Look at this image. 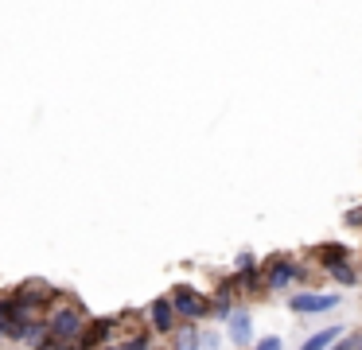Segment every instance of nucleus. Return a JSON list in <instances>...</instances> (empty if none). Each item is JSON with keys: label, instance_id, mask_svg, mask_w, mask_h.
I'll return each mask as SVG.
<instances>
[{"label": "nucleus", "instance_id": "nucleus-15", "mask_svg": "<svg viewBox=\"0 0 362 350\" xmlns=\"http://www.w3.org/2000/svg\"><path fill=\"white\" fill-rule=\"evenodd\" d=\"M199 342H203V350H218V334H214V331H203V334H199Z\"/></svg>", "mask_w": 362, "mask_h": 350}, {"label": "nucleus", "instance_id": "nucleus-1", "mask_svg": "<svg viewBox=\"0 0 362 350\" xmlns=\"http://www.w3.org/2000/svg\"><path fill=\"white\" fill-rule=\"evenodd\" d=\"M82 331H86V319H82L78 308H55V315L47 319V334L63 342H78Z\"/></svg>", "mask_w": 362, "mask_h": 350}, {"label": "nucleus", "instance_id": "nucleus-11", "mask_svg": "<svg viewBox=\"0 0 362 350\" xmlns=\"http://www.w3.org/2000/svg\"><path fill=\"white\" fill-rule=\"evenodd\" d=\"M327 272H331V276H335V280H339V284H346V288H351V284H354V280H358V272H354V269H351V264H346V261H339V264H331V269H327Z\"/></svg>", "mask_w": 362, "mask_h": 350}, {"label": "nucleus", "instance_id": "nucleus-7", "mask_svg": "<svg viewBox=\"0 0 362 350\" xmlns=\"http://www.w3.org/2000/svg\"><path fill=\"white\" fill-rule=\"evenodd\" d=\"M152 327H156L160 334H172V327H175V308H172V296H168V300H156L152 303Z\"/></svg>", "mask_w": 362, "mask_h": 350}, {"label": "nucleus", "instance_id": "nucleus-20", "mask_svg": "<svg viewBox=\"0 0 362 350\" xmlns=\"http://www.w3.org/2000/svg\"><path fill=\"white\" fill-rule=\"evenodd\" d=\"M358 350H362V342H358Z\"/></svg>", "mask_w": 362, "mask_h": 350}, {"label": "nucleus", "instance_id": "nucleus-3", "mask_svg": "<svg viewBox=\"0 0 362 350\" xmlns=\"http://www.w3.org/2000/svg\"><path fill=\"white\" fill-rule=\"evenodd\" d=\"M288 308L296 315H320V311L339 308V292H296L288 300Z\"/></svg>", "mask_w": 362, "mask_h": 350}, {"label": "nucleus", "instance_id": "nucleus-13", "mask_svg": "<svg viewBox=\"0 0 362 350\" xmlns=\"http://www.w3.org/2000/svg\"><path fill=\"white\" fill-rule=\"evenodd\" d=\"M35 350H74V346H71V342H63V339H43Z\"/></svg>", "mask_w": 362, "mask_h": 350}, {"label": "nucleus", "instance_id": "nucleus-6", "mask_svg": "<svg viewBox=\"0 0 362 350\" xmlns=\"http://www.w3.org/2000/svg\"><path fill=\"white\" fill-rule=\"evenodd\" d=\"M113 323L117 319H98V323H90L86 331H82V339H78V346L82 350H94V346H102L105 339H110V331H113Z\"/></svg>", "mask_w": 362, "mask_h": 350}, {"label": "nucleus", "instance_id": "nucleus-14", "mask_svg": "<svg viewBox=\"0 0 362 350\" xmlns=\"http://www.w3.org/2000/svg\"><path fill=\"white\" fill-rule=\"evenodd\" d=\"M121 350H148V334H136V339L121 342Z\"/></svg>", "mask_w": 362, "mask_h": 350}, {"label": "nucleus", "instance_id": "nucleus-8", "mask_svg": "<svg viewBox=\"0 0 362 350\" xmlns=\"http://www.w3.org/2000/svg\"><path fill=\"white\" fill-rule=\"evenodd\" d=\"M339 334H343V327H327V331H315L300 350H331V346L339 342Z\"/></svg>", "mask_w": 362, "mask_h": 350}, {"label": "nucleus", "instance_id": "nucleus-10", "mask_svg": "<svg viewBox=\"0 0 362 350\" xmlns=\"http://www.w3.org/2000/svg\"><path fill=\"white\" fill-rule=\"evenodd\" d=\"M315 257H320V261L331 269V264L346 261V249H343V245H320V249H315Z\"/></svg>", "mask_w": 362, "mask_h": 350}, {"label": "nucleus", "instance_id": "nucleus-17", "mask_svg": "<svg viewBox=\"0 0 362 350\" xmlns=\"http://www.w3.org/2000/svg\"><path fill=\"white\" fill-rule=\"evenodd\" d=\"M346 226H362V206H354L351 214H346Z\"/></svg>", "mask_w": 362, "mask_h": 350}, {"label": "nucleus", "instance_id": "nucleus-19", "mask_svg": "<svg viewBox=\"0 0 362 350\" xmlns=\"http://www.w3.org/2000/svg\"><path fill=\"white\" fill-rule=\"evenodd\" d=\"M105 350H121V346H105Z\"/></svg>", "mask_w": 362, "mask_h": 350}, {"label": "nucleus", "instance_id": "nucleus-5", "mask_svg": "<svg viewBox=\"0 0 362 350\" xmlns=\"http://www.w3.org/2000/svg\"><path fill=\"white\" fill-rule=\"evenodd\" d=\"M226 331H230V342L234 346H250L253 342V315L250 311H230V319H226Z\"/></svg>", "mask_w": 362, "mask_h": 350}, {"label": "nucleus", "instance_id": "nucleus-12", "mask_svg": "<svg viewBox=\"0 0 362 350\" xmlns=\"http://www.w3.org/2000/svg\"><path fill=\"white\" fill-rule=\"evenodd\" d=\"M12 334V308L8 300H0V339H8Z\"/></svg>", "mask_w": 362, "mask_h": 350}, {"label": "nucleus", "instance_id": "nucleus-4", "mask_svg": "<svg viewBox=\"0 0 362 350\" xmlns=\"http://www.w3.org/2000/svg\"><path fill=\"white\" fill-rule=\"evenodd\" d=\"M296 276H300V264L292 261V257H273V261H269V269H265V288L281 292V288H288Z\"/></svg>", "mask_w": 362, "mask_h": 350}, {"label": "nucleus", "instance_id": "nucleus-9", "mask_svg": "<svg viewBox=\"0 0 362 350\" xmlns=\"http://www.w3.org/2000/svg\"><path fill=\"white\" fill-rule=\"evenodd\" d=\"M175 350H203V342H199V331H195V327H183V331L175 334Z\"/></svg>", "mask_w": 362, "mask_h": 350}, {"label": "nucleus", "instance_id": "nucleus-16", "mask_svg": "<svg viewBox=\"0 0 362 350\" xmlns=\"http://www.w3.org/2000/svg\"><path fill=\"white\" fill-rule=\"evenodd\" d=\"M253 350H281V339H276V334H269V339H261Z\"/></svg>", "mask_w": 362, "mask_h": 350}, {"label": "nucleus", "instance_id": "nucleus-2", "mask_svg": "<svg viewBox=\"0 0 362 350\" xmlns=\"http://www.w3.org/2000/svg\"><path fill=\"white\" fill-rule=\"evenodd\" d=\"M172 308H175V315H183V319H203L206 311H211V300H206V296H199L195 288L180 284L172 292Z\"/></svg>", "mask_w": 362, "mask_h": 350}, {"label": "nucleus", "instance_id": "nucleus-18", "mask_svg": "<svg viewBox=\"0 0 362 350\" xmlns=\"http://www.w3.org/2000/svg\"><path fill=\"white\" fill-rule=\"evenodd\" d=\"M354 346H358V342H335L331 350H354Z\"/></svg>", "mask_w": 362, "mask_h": 350}]
</instances>
